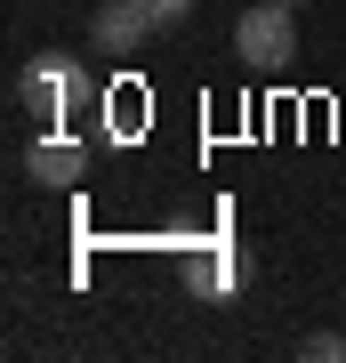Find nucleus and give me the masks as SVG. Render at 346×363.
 Here are the masks:
<instances>
[{
  "label": "nucleus",
  "mask_w": 346,
  "mask_h": 363,
  "mask_svg": "<svg viewBox=\"0 0 346 363\" xmlns=\"http://www.w3.org/2000/svg\"><path fill=\"white\" fill-rule=\"evenodd\" d=\"M81 169H89V145H81V138H57V130L25 154V178L33 186H81Z\"/></svg>",
  "instance_id": "nucleus-4"
},
{
  "label": "nucleus",
  "mask_w": 346,
  "mask_h": 363,
  "mask_svg": "<svg viewBox=\"0 0 346 363\" xmlns=\"http://www.w3.org/2000/svg\"><path fill=\"white\" fill-rule=\"evenodd\" d=\"M185 283L193 291H242L250 283V250H209V259L185 267Z\"/></svg>",
  "instance_id": "nucleus-5"
},
{
  "label": "nucleus",
  "mask_w": 346,
  "mask_h": 363,
  "mask_svg": "<svg viewBox=\"0 0 346 363\" xmlns=\"http://www.w3.org/2000/svg\"><path fill=\"white\" fill-rule=\"evenodd\" d=\"M89 97H97V81H89V65H73V57H40V65L16 73V105H25V113H40L49 130H57L64 113H81Z\"/></svg>",
  "instance_id": "nucleus-2"
},
{
  "label": "nucleus",
  "mask_w": 346,
  "mask_h": 363,
  "mask_svg": "<svg viewBox=\"0 0 346 363\" xmlns=\"http://www.w3.org/2000/svg\"><path fill=\"white\" fill-rule=\"evenodd\" d=\"M154 9L145 0H97V16H89V40L97 49H137V40H154Z\"/></svg>",
  "instance_id": "nucleus-3"
},
{
  "label": "nucleus",
  "mask_w": 346,
  "mask_h": 363,
  "mask_svg": "<svg viewBox=\"0 0 346 363\" xmlns=\"http://www.w3.org/2000/svg\"><path fill=\"white\" fill-rule=\"evenodd\" d=\"M233 49H242L250 73H282L298 57V9L282 0H242V16H233Z\"/></svg>",
  "instance_id": "nucleus-1"
},
{
  "label": "nucleus",
  "mask_w": 346,
  "mask_h": 363,
  "mask_svg": "<svg viewBox=\"0 0 346 363\" xmlns=\"http://www.w3.org/2000/svg\"><path fill=\"white\" fill-rule=\"evenodd\" d=\"M145 9H154V25L169 33V25H185V16H193V0H145Z\"/></svg>",
  "instance_id": "nucleus-7"
},
{
  "label": "nucleus",
  "mask_w": 346,
  "mask_h": 363,
  "mask_svg": "<svg viewBox=\"0 0 346 363\" xmlns=\"http://www.w3.org/2000/svg\"><path fill=\"white\" fill-rule=\"evenodd\" d=\"M306 355H314V363H346V339H338V331H314Z\"/></svg>",
  "instance_id": "nucleus-6"
}]
</instances>
